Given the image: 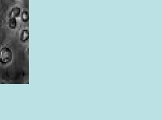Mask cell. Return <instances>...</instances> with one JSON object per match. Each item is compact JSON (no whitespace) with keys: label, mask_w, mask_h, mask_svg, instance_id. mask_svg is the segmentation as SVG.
I'll use <instances>...</instances> for the list:
<instances>
[{"label":"cell","mask_w":161,"mask_h":120,"mask_svg":"<svg viewBox=\"0 0 161 120\" xmlns=\"http://www.w3.org/2000/svg\"><path fill=\"white\" fill-rule=\"evenodd\" d=\"M21 13V9L19 7H13L9 12V18H15L20 16Z\"/></svg>","instance_id":"7a4b0ae2"},{"label":"cell","mask_w":161,"mask_h":120,"mask_svg":"<svg viewBox=\"0 0 161 120\" xmlns=\"http://www.w3.org/2000/svg\"><path fill=\"white\" fill-rule=\"evenodd\" d=\"M12 60V52L9 48L3 47L0 50V63L2 64H9Z\"/></svg>","instance_id":"6da1fadb"},{"label":"cell","mask_w":161,"mask_h":120,"mask_svg":"<svg viewBox=\"0 0 161 120\" xmlns=\"http://www.w3.org/2000/svg\"><path fill=\"white\" fill-rule=\"evenodd\" d=\"M29 17H28V11L27 10H24L22 12V20L24 22H27L28 21Z\"/></svg>","instance_id":"5b68a950"},{"label":"cell","mask_w":161,"mask_h":120,"mask_svg":"<svg viewBox=\"0 0 161 120\" xmlns=\"http://www.w3.org/2000/svg\"><path fill=\"white\" fill-rule=\"evenodd\" d=\"M28 37H29L28 30H26V29H24V30L21 32L20 40L22 42H27L28 39Z\"/></svg>","instance_id":"3957f363"},{"label":"cell","mask_w":161,"mask_h":120,"mask_svg":"<svg viewBox=\"0 0 161 120\" xmlns=\"http://www.w3.org/2000/svg\"><path fill=\"white\" fill-rule=\"evenodd\" d=\"M18 22L15 18H9V26L11 29H15L17 27Z\"/></svg>","instance_id":"277c9868"}]
</instances>
